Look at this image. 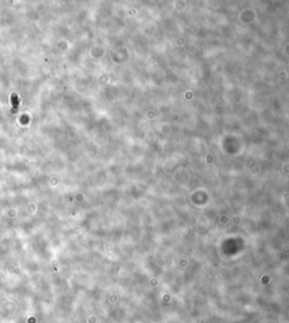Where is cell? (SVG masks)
<instances>
[{"label":"cell","mask_w":289,"mask_h":323,"mask_svg":"<svg viewBox=\"0 0 289 323\" xmlns=\"http://www.w3.org/2000/svg\"><path fill=\"white\" fill-rule=\"evenodd\" d=\"M10 102H11V112H16L18 109V96L16 94H11Z\"/></svg>","instance_id":"1"}]
</instances>
